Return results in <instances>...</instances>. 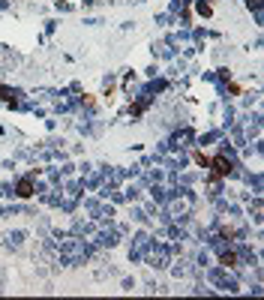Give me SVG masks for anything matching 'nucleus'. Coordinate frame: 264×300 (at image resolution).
Segmentation results:
<instances>
[{
	"label": "nucleus",
	"mask_w": 264,
	"mask_h": 300,
	"mask_svg": "<svg viewBox=\"0 0 264 300\" xmlns=\"http://www.w3.org/2000/svg\"><path fill=\"white\" fill-rule=\"evenodd\" d=\"M195 162H198V165H204V168H207V156H204V153H195Z\"/></svg>",
	"instance_id": "5"
},
{
	"label": "nucleus",
	"mask_w": 264,
	"mask_h": 300,
	"mask_svg": "<svg viewBox=\"0 0 264 300\" xmlns=\"http://www.w3.org/2000/svg\"><path fill=\"white\" fill-rule=\"evenodd\" d=\"M207 165L213 168V177H216V180L231 174V162H228V156H222V153H219V156H213V159H207Z\"/></svg>",
	"instance_id": "1"
},
{
	"label": "nucleus",
	"mask_w": 264,
	"mask_h": 300,
	"mask_svg": "<svg viewBox=\"0 0 264 300\" xmlns=\"http://www.w3.org/2000/svg\"><path fill=\"white\" fill-rule=\"evenodd\" d=\"M234 261H237V255H234V252H225V255H222V264H228V267H234Z\"/></svg>",
	"instance_id": "3"
},
{
	"label": "nucleus",
	"mask_w": 264,
	"mask_h": 300,
	"mask_svg": "<svg viewBox=\"0 0 264 300\" xmlns=\"http://www.w3.org/2000/svg\"><path fill=\"white\" fill-rule=\"evenodd\" d=\"M198 12H201V15H210L213 9H210V3H204V0H201V3H198Z\"/></svg>",
	"instance_id": "4"
},
{
	"label": "nucleus",
	"mask_w": 264,
	"mask_h": 300,
	"mask_svg": "<svg viewBox=\"0 0 264 300\" xmlns=\"http://www.w3.org/2000/svg\"><path fill=\"white\" fill-rule=\"evenodd\" d=\"M18 195H21V198H30V195H33V180H30V177H21V180H18Z\"/></svg>",
	"instance_id": "2"
}]
</instances>
